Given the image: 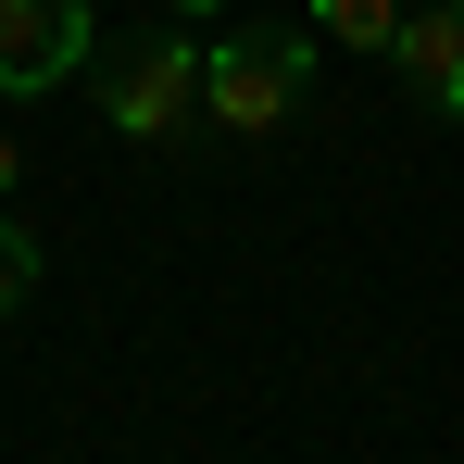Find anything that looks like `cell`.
Returning a JSON list of instances; mask_svg holds the SVG:
<instances>
[{
	"label": "cell",
	"instance_id": "cell-4",
	"mask_svg": "<svg viewBox=\"0 0 464 464\" xmlns=\"http://www.w3.org/2000/svg\"><path fill=\"white\" fill-rule=\"evenodd\" d=\"M389 63L414 76L427 113H452V126H464V0H414V13H401V38H389Z\"/></svg>",
	"mask_w": 464,
	"mask_h": 464
},
{
	"label": "cell",
	"instance_id": "cell-7",
	"mask_svg": "<svg viewBox=\"0 0 464 464\" xmlns=\"http://www.w3.org/2000/svg\"><path fill=\"white\" fill-rule=\"evenodd\" d=\"M13 176H25V151H13V139H0V201H13Z\"/></svg>",
	"mask_w": 464,
	"mask_h": 464
},
{
	"label": "cell",
	"instance_id": "cell-6",
	"mask_svg": "<svg viewBox=\"0 0 464 464\" xmlns=\"http://www.w3.org/2000/svg\"><path fill=\"white\" fill-rule=\"evenodd\" d=\"M25 289H38V227H25V214H0V326H13Z\"/></svg>",
	"mask_w": 464,
	"mask_h": 464
},
{
	"label": "cell",
	"instance_id": "cell-8",
	"mask_svg": "<svg viewBox=\"0 0 464 464\" xmlns=\"http://www.w3.org/2000/svg\"><path fill=\"white\" fill-rule=\"evenodd\" d=\"M163 13H188V25H201V13H227V0H163Z\"/></svg>",
	"mask_w": 464,
	"mask_h": 464
},
{
	"label": "cell",
	"instance_id": "cell-5",
	"mask_svg": "<svg viewBox=\"0 0 464 464\" xmlns=\"http://www.w3.org/2000/svg\"><path fill=\"white\" fill-rule=\"evenodd\" d=\"M401 13H414V0H314V38H339V51H389Z\"/></svg>",
	"mask_w": 464,
	"mask_h": 464
},
{
	"label": "cell",
	"instance_id": "cell-3",
	"mask_svg": "<svg viewBox=\"0 0 464 464\" xmlns=\"http://www.w3.org/2000/svg\"><path fill=\"white\" fill-rule=\"evenodd\" d=\"M88 63V0H0V101H38Z\"/></svg>",
	"mask_w": 464,
	"mask_h": 464
},
{
	"label": "cell",
	"instance_id": "cell-1",
	"mask_svg": "<svg viewBox=\"0 0 464 464\" xmlns=\"http://www.w3.org/2000/svg\"><path fill=\"white\" fill-rule=\"evenodd\" d=\"M314 88V25H227L201 51V113L227 139H276Z\"/></svg>",
	"mask_w": 464,
	"mask_h": 464
},
{
	"label": "cell",
	"instance_id": "cell-2",
	"mask_svg": "<svg viewBox=\"0 0 464 464\" xmlns=\"http://www.w3.org/2000/svg\"><path fill=\"white\" fill-rule=\"evenodd\" d=\"M188 113H201V38L151 25V38H126V51L101 63V126H113V139H176Z\"/></svg>",
	"mask_w": 464,
	"mask_h": 464
}]
</instances>
